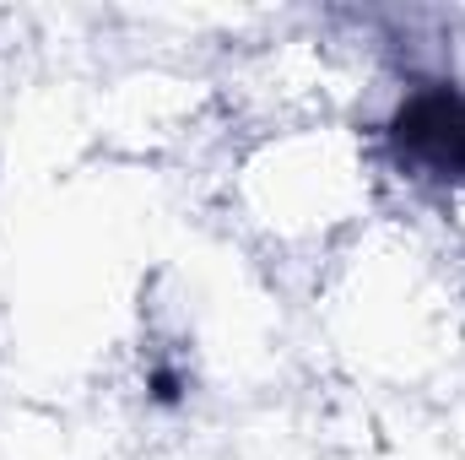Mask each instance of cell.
<instances>
[{"mask_svg": "<svg viewBox=\"0 0 465 460\" xmlns=\"http://www.w3.org/2000/svg\"><path fill=\"white\" fill-rule=\"evenodd\" d=\"M390 157L422 185H465V93L428 82L390 115Z\"/></svg>", "mask_w": 465, "mask_h": 460, "instance_id": "1", "label": "cell"}]
</instances>
